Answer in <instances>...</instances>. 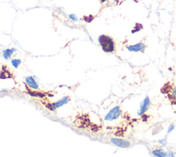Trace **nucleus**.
<instances>
[{"instance_id":"10","label":"nucleus","mask_w":176,"mask_h":157,"mask_svg":"<svg viewBox=\"0 0 176 157\" xmlns=\"http://www.w3.org/2000/svg\"><path fill=\"white\" fill-rule=\"evenodd\" d=\"M21 63H22V61L19 59H13L11 60V64L14 68H17Z\"/></svg>"},{"instance_id":"11","label":"nucleus","mask_w":176,"mask_h":157,"mask_svg":"<svg viewBox=\"0 0 176 157\" xmlns=\"http://www.w3.org/2000/svg\"><path fill=\"white\" fill-rule=\"evenodd\" d=\"M159 143H160L161 145L162 146H165L167 143V138H161V139H160L158 140Z\"/></svg>"},{"instance_id":"5","label":"nucleus","mask_w":176,"mask_h":157,"mask_svg":"<svg viewBox=\"0 0 176 157\" xmlns=\"http://www.w3.org/2000/svg\"><path fill=\"white\" fill-rule=\"evenodd\" d=\"M110 141L111 143L114 145L119 147V148H129L130 145H131L130 142L128 141V140L121 139V138H111Z\"/></svg>"},{"instance_id":"1","label":"nucleus","mask_w":176,"mask_h":157,"mask_svg":"<svg viewBox=\"0 0 176 157\" xmlns=\"http://www.w3.org/2000/svg\"><path fill=\"white\" fill-rule=\"evenodd\" d=\"M98 43L105 53H110L115 50V43L111 37L106 35H101L98 37Z\"/></svg>"},{"instance_id":"3","label":"nucleus","mask_w":176,"mask_h":157,"mask_svg":"<svg viewBox=\"0 0 176 157\" xmlns=\"http://www.w3.org/2000/svg\"><path fill=\"white\" fill-rule=\"evenodd\" d=\"M70 99L69 97L65 96V97H63V98L59 99V100L56 101V102L51 103V104L49 105L48 108L50 109V110H55V109H57L58 108H59V107L63 106L64 105L67 104V103L70 101Z\"/></svg>"},{"instance_id":"2","label":"nucleus","mask_w":176,"mask_h":157,"mask_svg":"<svg viewBox=\"0 0 176 157\" xmlns=\"http://www.w3.org/2000/svg\"><path fill=\"white\" fill-rule=\"evenodd\" d=\"M121 115V110L120 106H115L108 112L104 118L105 121H112L116 120Z\"/></svg>"},{"instance_id":"15","label":"nucleus","mask_w":176,"mask_h":157,"mask_svg":"<svg viewBox=\"0 0 176 157\" xmlns=\"http://www.w3.org/2000/svg\"><path fill=\"white\" fill-rule=\"evenodd\" d=\"M7 92V90H6V89H3V90L0 91V92Z\"/></svg>"},{"instance_id":"6","label":"nucleus","mask_w":176,"mask_h":157,"mask_svg":"<svg viewBox=\"0 0 176 157\" xmlns=\"http://www.w3.org/2000/svg\"><path fill=\"white\" fill-rule=\"evenodd\" d=\"M145 48L146 46L143 42H140L134 45H127V49L130 52L138 53V52H144Z\"/></svg>"},{"instance_id":"4","label":"nucleus","mask_w":176,"mask_h":157,"mask_svg":"<svg viewBox=\"0 0 176 157\" xmlns=\"http://www.w3.org/2000/svg\"><path fill=\"white\" fill-rule=\"evenodd\" d=\"M150 103H151V101H150L149 97H146L144 99V100L140 103V109H138V111L137 112V115L138 116H140V117L144 115V113H145L146 112H147L149 108Z\"/></svg>"},{"instance_id":"13","label":"nucleus","mask_w":176,"mask_h":157,"mask_svg":"<svg viewBox=\"0 0 176 157\" xmlns=\"http://www.w3.org/2000/svg\"><path fill=\"white\" fill-rule=\"evenodd\" d=\"M175 129V125L174 124H171V125H169V127H168V130H167V134H170L171 132L173 131V130Z\"/></svg>"},{"instance_id":"7","label":"nucleus","mask_w":176,"mask_h":157,"mask_svg":"<svg viewBox=\"0 0 176 157\" xmlns=\"http://www.w3.org/2000/svg\"><path fill=\"white\" fill-rule=\"evenodd\" d=\"M25 81H26V84L30 87V88L33 89V90H37L39 89V84H37L36 80L34 79V78L32 76H26L25 78Z\"/></svg>"},{"instance_id":"12","label":"nucleus","mask_w":176,"mask_h":157,"mask_svg":"<svg viewBox=\"0 0 176 157\" xmlns=\"http://www.w3.org/2000/svg\"><path fill=\"white\" fill-rule=\"evenodd\" d=\"M69 17L70 19L73 21V22H78V18L75 14H70L69 15Z\"/></svg>"},{"instance_id":"14","label":"nucleus","mask_w":176,"mask_h":157,"mask_svg":"<svg viewBox=\"0 0 176 157\" xmlns=\"http://www.w3.org/2000/svg\"><path fill=\"white\" fill-rule=\"evenodd\" d=\"M167 157H174V152H172V151H169V152H167Z\"/></svg>"},{"instance_id":"9","label":"nucleus","mask_w":176,"mask_h":157,"mask_svg":"<svg viewBox=\"0 0 176 157\" xmlns=\"http://www.w3.org/2000/svg\"><path fill=\"white\" fill-rule=\"evenodd\" d=\"M16 50L15 48H8L4 50L3 51V57L5 59H8L11 57V56L12 55V54L14 53V52Z\"/></svg>"},{"instance_id":"8","label":"nucleus","mask_w":176,"mask_h":157,"mask_svg":"<svg viewBox=\"0 0 176 157\" xmlns=\"http://www.w3.org/2000/svg\"><path fill=\"white\" fill-rule=\"evenodd\" d=\"M153 155L156 157H167V153L162 149H156L152 151Z\"/></svg>"}]
</instances>
